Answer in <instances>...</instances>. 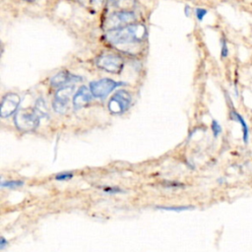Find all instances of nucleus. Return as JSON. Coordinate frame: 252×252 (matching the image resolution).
<instances>
[{"label":"nucleus","mask_w":252,"mask_h":252,"mask_svg":"<svg viewBox=\"0 0 252 252\" xmlns=\"http://www.w3.org/2000/svg\"><path fill=\"white\" fill-rule=\"evenodd\" d=\"M72 177H73L72 172H61L55 176V179L58 181H66V180L71 179Z\"/></svg>","instance_id":"obj_16"},{"label":"nucleus","mask_w":252,"mask_h":252,"mask_svg":"<svg viewBox=\"0 0 252 252\" xmlns=\"http://www.w3.org/2000/svg\"><path fill=\"white\" fill-rule=\"evenodd\" d=\"M81 78L75 75L70 74L67 71H61L53 76L50 80V84L53 88H62L65 86H69V83H74L76 81H80Z\"/></svg>","instance_id":"obj_9"},{"label":"nucleus","mask_w":252,"mask_h":252,"mask_svg":"<svg viewBox=\"0 0 252 252\" xmlns=\"http://www.w3.org/2000/svg\"><path fill=\"white\" fill-rule=\"evenodd\" d=\"M212 130H213V133H214V136H215V137H218V136L220 134V132H221V127H220V125L219 124L218 121L213 120V122H212Z\"/></svg>","instance_id":"obj_17"},{"label":"nucleus","mask_w":252,"mask_h":252,"mask_svg":"<svg viewBox=\"0 0 252 252\" xmlns=\"http://www.w3.org/2000/svg\"><path fill=\"white\" fill-rule=\"evenodd\" d=\"M227 54H228V49H227V46H226V42H225V40H222V42H221V56L226 57Z\"/></svg>","instance_id":"obj_20"},{"label":"nucleus","mask_w":252,"mask_h":252,"mask_svg":"<svg viewBox=\"0 0 252 252\" xmlns=\"http://www.w3.org/2000/svg\"><path fill=\"white\" fill-rule=\"evenodd\" d=\"M108 4L112 7H119V8H126L131 6L133 0H107Z\"/></svg>","instance_id":"obj_14"},{"label":"nucleus","mask_w":252,"mask_h":252,"mask_svg":"<svg viewBox=\"0 0 252 252\" xmlns=\"http://www.w3.org/2000/svg\"><path fill=\"white\" fill-rule=\"evenodd\" d=\"M26 1H30L31 2V1H33V0H26Z\"/></svg>","instance_id":"obj_23"},{"label":"nucleus","mask_w":252,"mask_h":252,"mask_svg":"<svg viewBox=\"0 0 252 252\" xmlns=\"http://www.w3.org/2000/svg\"><path fill=\"white\" fill-rule=\"evenodd\" d=\"M146 36V29L142 25H129L124 28L108 31L107 40L113 45L123 46L141 42Z\"/></svg>","instance_id":"obj_1"},{"label":"nucleus","mask_w":252,"mask_h":252,"mask_svg":"<svg viewBox=\"0 0 252 252\" xmlns=\"http://www.w3.org/2000/svg\"><path fill=\"white\" fill-rule=\"evenodd\" d=\"M92 92L86 86H82L73 97V104L75 108H82L88 105L92 99Z\"/></svg>","instance_id":"obj_10"},{"label":"nucleus","mask_w":252,"mask_h":252,"mask_svg":"<svg viewBox=\"0 0 252 252\" xmlns=\"http://www.w3.org/2000/svg\"><path fill=\"white\" fill-rule=\"evenodd\" d=\"M96 65L109 73H119L123 69L124 60L115 54H102L96 59Z\"/></svg>","instance_id":"obj_4"},{"label":"nucleus","mask_w":252,"mask_h":252,"mask_svg":"<svg viewBox=\"0 0 252 252\" xmlns=\"http://www.w3.org/2000/svg\"><path fill=\"white\" fill-rule=\"evenodd\" d=\"M131 103V95L126 91H118L110 98L108 109L113 114L123 113Z\"/></svg>","instance_id":"obj_5"},{"label":"nucleus","mask_w":252,"mask_h":252,"mask_svg":"<svg viewBox=\"0 0 252 252\" xmlns=\"http://www.w3.org/2000/svg\"><path fill=\"white\" fill-rule=\"evenodd\" d=\"M73 92H74L73 86L62 87L56 92L54 100H53V108L56 112L64 113L66 111Z\"/></svg>","instance_id":"obj_7"},{"label":"nucleus","mask_w":252,"mask_h":252,"mask_svg":"<svg viewBox=\"0 0 252 252\" xmlns=\"http://www.w3.org/2000/svg\"><path fill=\"white\" fill-rule=\"evenodd\" d=\"M231 119L234 120V121H237V122L241 125V127H242V133H243V141H244V143H247V142H248V135H249V132H248L247 124H246V122L244 121L243 117H242L239 113H237V112H235V111H231Z\"/></svg>","instance_id":"obj_11"},{"label":"nucleus","mask_w":252,"mask_h":252,"mask_svg":"<svg viewBox=\"0 0 252 252\" xmlns=\"http://www.w3.org/2000/svg\"><path fill=\"white\" fill-rule=\"evenodd\" d=\"M21 98L16 94H7L1 102L0 105V115L2 117H8L12 115L17 108L19 107Z\"/></svg>","instance_id":"obj_8"},{"label":"nucleus","mask_w":252,"mask_h":252,"mask_svg":"<svg viewBox=\"0 0 252 252\" xmlns=\"http://www.w3.org/2000/svg\"><path fill=\"white\" fill-rule=\"evenodd\" d=\"M103 190L106 191V192H109V193H119V192H122L121 189L113 188V187H104Z\"/></svg>","instance_id":"obj_21"},{"label":"nucleus","mask_w":252,"mask_h":252,"mask_svg":"<svg viewBox=\"0 0 252 252\" xmlns=\"http://www.w3.org/2000/svg\"><path fill=\"white\" fill-rule=\"evenodd\" d=\"M24 184V181L21 180H8V181H2L1 187L2 188H8V189H15Z\"/></svg>","instance_id":"obj_13"},{"label":"nucleus","mask_w":252,"mask_h":252,"mask_svg":"<svg viewBox=\"0 0 252 252\" xmlns=\"http://www.w3.org/2000/svg\"><path fill=\"white\" fill-rule=\"evenodd\" d=\"M195 14H196L197 19H198L199 21H202V20H203V18L207 15V10L202 9V8H198V9H196Z\"/></svg>","instance_id":"obj_19"},{"label":"nucleus","mask_w":252,"mask_h":252,"mask_svg":"<svg viewBox=\"0 0 252 252\" xmlns=\"http://www.w3.org/2000/svg\"><path fill=\"white\" fill-rule=\"evenodd\" d=\"M135 21V15L131 11H119L111 14L104 22V28L108 31L124 28L132 25Z\"/></svg>","instance_id":"obj_3"},{"label":"nucleus","mask_w":252,"mask_h":252,"mask_svg":"<svg viewBox=\"0 0 252 252\" xmlns=\"http://www.w3.org/2000/svg\"><path fill=\"white\" fill-rule=\"evenodd\" d=\"M81 1L83 4L92 6V7H97L103 3V0H81Z\"/></svg>","instance_id":"obj_18"},{"label":"nucleus","mask_w":252,"mask_h":252,"mask_svg":"<svg viewBox=\"0 0 252 252\" xmlns=\"http://www.w3.org/2000/svg\"><path fill=\"white\" fill-rule=\"evenodd\" d=\"M0 244H1V245H0V248H1V249H3L4 246L7 244V241L5 240V238H4L3 236L1 237V243H0Z\"/></svg>","instance_id":"obj_22"},{"label":"nucleus","mask_w":252,"mask_h":252,"mask_svg":"<svg viewBox=\"0 0 252 252\" xmlns=\"http://www.w3.org/2000/svg\"><path fill=\"white\" fill-rule=\"evenodd\" d=\"M40 117L32 110H20L15 115V125L23 132H30L34 130L39 124Z\"/></svg>","instance_id":"obj_2"},{"label":"nucleus","mask_w":252,"mask_h":252,"mask_svg":"<svg viewBox=\"0 0 252 252\" xmlns=\"http://www.w3.org/2000/svg\"><path fill=\"white\" fill-rule=\"evenodd\" d=\"M33 110L36 112V114L41 118V117H45L48 114V110L45 104V101L42 98H38L35 102L34 108Z\"/></svg>","instance_id":"obj_12"},{"label":"nucleus","mask_w":252,"mask_h":252,"mask_svg":"<svg viewBox=\"0 0 252 252\" xmlns=\"http://www.w3.org/2000/svg\"><path fill=\"white\" fill-rule=\"evenodd\" d=\"M120 85L122 84L117 83L111 79H101L98 81L92 82L90 84V90L94 96L103 98Z\"/></svg>","instance_id":"obj_6"},{"label":"nucleus","mask_w":252,"mask_h":252,"mask_svg":"<svg viewBox=\"0 0 252 252\" xmlns=\"http://www.w3.org/2000/svg\"><path fill=\"white\" fill-rule=\"evenodd\" d=\"M158 209H160V210H165V211H175V212H181V211H185V210H190V209H193V207H189V206H179V207H158Z\"/></svg>","instance_id":"obj_15"}]
</instances>
